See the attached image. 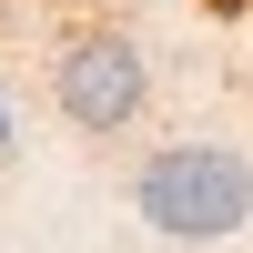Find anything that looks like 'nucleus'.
<instances>
[{"mask_svg":"<svg viewBox=\"0 0 253 253\" xmlns=\"http://www.w3.org/2000/svg\"><path fill=\"white\" fill-rule=\"evenodd\" d=\"M132 213L152 233H172V243H223L253 213V162L223 152V142H162L132 172Z\"/></svg>","mask_w":253,"mask_h":253,"instance_id":"f257e3e1","label":"nucleus"},{"mask_svg":"<svg viewBox=\"0 0 253 253\" xmlns=\"http://www.w3.org/2000/svg\"><path fill=\"white\" fill-rule=\"evenodd\" d=\"M203 10H213V20H243V10H253V0H203Z\"/></svg>","mask_w":253,"mask_h":253,"instance_id":"7ed1b4c3","label":"nucleus"},{"mask_svg":"<svg viewBox=\"0 0 253 253\" xmlns=\"http://www.w3.org/2000/svg\"><path fill=\"white\" fill-rule=\"evenodd\" d=\"M0 162H10V112H0Z\"/></svg>","mask_w":253,"mask_h":253,"instance_id":"20e7f679","label":"nucleus"},{"mask_svg":"<svg viewBox=\"0 0 253 253\" xmlns=\"http://www.w3.org/2000/svg\"><path fill=\"white\" fill-rule=\"evenodd\" d=\"M51 101H61V122L91 132V142L132 132L142 101H152V61H142V41H122V31H71V41L51 51Z\"/></svg>","mask_w":253,"mask_h":253,"instance_id":"f03ea898","label":"nucleus"}]
</instances>
